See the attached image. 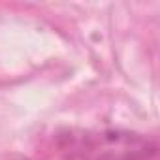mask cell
<instances>
[{"mask_svg":"<svg viewBox=\"0 0 160 160\" xmlns=\"http://www.w3.org/2000/svg\"><path fill=\"white\" fill-rule=\"evenodd\" d=\"M75 152L91 160H147L156 152V145L132 132H98L85 134Z\"/></svg>","mask_w":160,"mask_h":160,"instance_id":"cell-1","label":"cell"}]
</instances>
